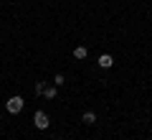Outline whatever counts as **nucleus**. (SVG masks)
Here are the masks:
<instances>
[{
  "label": "nucleus",
  "mask_w": 152,
  "mask_h": 140,
  "mask_svg": "<svg viewBox=\"0 0 152 140\" xmlns=\"http://www.w3.org/2000/svg\"><path fill=\"white\" fill-rule=\"evenodd\" d=\"M46 89V81H36V94H43Z\"/></svg>",
  "instance_id": "7"
},
{
  "label": "nucleus",
  "mask_w": 152,
  "mask_h": 140,
  "mask_svg": "<svg viewBox=\"0 0 152 140\" xmlns=\"http://www.w3.org/2000/svg\"><path fill=\"white\" fill-rule=\"evenodd\" d=\"M112 64H114V59H112L109 54H102V56H99V66H102V69H109Z\"/></svg>",
  "instance_id": "3"
},
{
  "label": "nucleus",
  "mask_w": 152,
  "mask_h": 140,
  "mask_svg": "<svg viewBox=\"0 0 152 140\" xmlns=\"http://www.w3.org/2000/svg\"><path fill=\"white\" fill-rule=\"evenodd\" d=\"M33 125H36V127L38 130H46V127H48V115H46V112H36V115H33Z\"/></svg>",
  "instance_id": "2"
},
{
  "label": "nucleus",
  "mask_w": 152,
  "mask_h": 140,
  "mask_svg": "<svg viewBox=\"0 0 152 140\" xmlns=\"http://www.w3.org/2000/svg\"><path fill=\"white\" fill-rule=\"evenodd\" d=\"M84 122H86V125H94V122H96V112H91V110H89V112H84Z\"/></svg>",
  "instance_id": "5"
},
{
  "label": "nucleus",
  "mask_w": 152,
  "mask_h": 140,
  "mask_svg": "<svg viewBox=\"0 0 152 140\" xmlns=\"http://www.w3.org/2000/svg\"><path fill=\"white\" fill-rule=\"evenodd\" d=\"M86 54H89L86 46H76L74 49V59H86Z\"/></svg>",
  "instance_id": "4"
},
{
  "label": "nucleus",
  "mask_w": 152,
  "mask_h": 140,
  "mask_svg": "<svg viewBox=\"0 0 152 140\" xmlns=\"http://www.w3.org/2000/svg\"><path fill=\"white\" fill-rule=\"evenodd\" d=\"M43 97L46 99H56V87H46V89H43Z\"/></svg>",
  "instance_id": "6"
},
{
  "label": "nucleus",
  "mask_w": 152,
  "mask_h": 140,
  "mask_svg": "<svg viewBox=\"0 0 152 140\" xmlns=\"http://www.w3.org/2000/svg\"><path fill=\"white\" fill-rule=\"evenodd\" d=\"M23 107H26V102H23V97H10V99L5 102V110H8L10 115H18V112L23 110Z\"/></svg>",
  "instance_id": "1"
},
{
  "label": "nucleus",
  "mask_w": 152,
  "mask_h": 140,
  "mask_svg": "<svg viewBox=\"0 0 152 140\" xmlns=\"http://www.w3.org/2000/svg\"><path fill=\"white\" fill-rule=\"evenodd\" d=\"M53 81H56V87H61L66 79H64V74H56V79H53Z\"/></svg>",
  "instance_id": "8"
}]
</instances>
